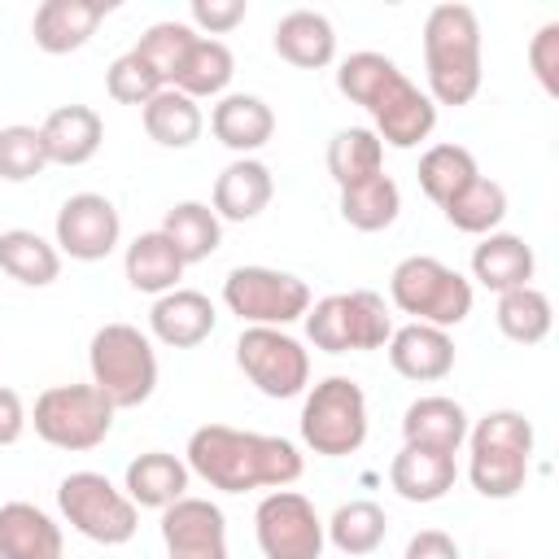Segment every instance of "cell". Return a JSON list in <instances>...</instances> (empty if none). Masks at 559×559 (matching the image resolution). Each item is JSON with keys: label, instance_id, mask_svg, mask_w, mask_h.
Instances as JSON below:
<instances>
[{"label": "cell", "instance_id": "obj_32", "mask_svg": "<svg viewBox=\"0 0 559 559\" xmlns=\"http://www.w3.org/2000/svg\"><path fill=\"white\" fill-rule=\"evenodd\" d=\"M397 214H402V192L384 170L341 188V218L354 231H384L397 223Z\"/></svg>", "mask_w": 559, "mask_h": 559}, {"label": "cell", "instance_id": "obj_45", "mask_svg": "<svg viewBox=\"0 0 559 559\" xmlns=\"http://www.w3.org/2000/svg\"><path fill=\"white\" fill-rule=\"evenodd\" d=\"M402 559H463L459 555V542L441 528H419L411 542H406V555Z\"/></svg>", "mask_w": 559, "mask_h": 559}, {"label": "cell", "instance_id": "obj_17", "mask_svg": "<svg viewBox=\"0 0 559 559\" xmlns=\"http://www.w3.org/2000/svg\"><path fill=\"white\" fill-rule=\"evenodd\" d=\"M214 323H218V310H214V301H210L205 293H197V288H170V293H162V297L153 301V310H148V332H153V341H162V345H170V349H192V345H201V341L214 332Z\"/></svg>", "mask_w": 559, "mask_h": 559}, {"label": "cell", "instance_id": "obj_43", "mask_svg": "<svg viewBox=\"0 0 559 559\" xmlns=\"http://www.w3.org/2000/svg\"><path fill=\"white\" fill-rule=\"evenodd\" d=\"M528 70L546 96H559V22H542L528 39Z\"/></svg>", "mask_w": 559, "mask_h": 559}, {"label": "cell", "instance_id": "obj_10", "mask_svg": "<svg viewBox=\"0 0 559 559\" xmlns=\"http://www.w3.org/2000/svg\"><path fill=\"white\" fill-rule=\"evenodd\" d=\"M223 306L245 328H288L306 319L310 288L293 271L275 266H231L223 280Z\"/></svg>", "mask_w": 559, "mask_h": 559}, {"label": "cell", "instance_id": "obj_19", "mask_svg": "<svg viewBox=\"0 0 559 559\" xmlns=\"http://www.w3.org/2000/svg\"><path fill=\"white\" fill-rule=\"evenodd\" d=\"M271 197H275L271 166L258 162V157H236L218 170L210 210L218 214V223H249L271 205Z\"/></svg>", "mask_w": 559, "mask_h": 559}, {"label": "cell", "instance_id": "obj_41", "mask_svg": "<svg viewBox=\"0 0 559 559\" xmlns=\"http://www.w3.org/2000/svg\"><path fill=\"white\" fill-rule=\"evenodd\" d=\"M166 83L153 74V66L131 48V52H122V57H114L109 61V70H105V92L118 100V105H148L157 92H162Z\"/></svg>", "mask_w": 559, "mask_h": 559}, {"label": "cell", "instance_id": "obj_15", "mask_svg": "<svg viewBox=\"0 0 559 559\" xmlns=\"http://www.w3.org/2000/svg\"><path fill=\"white\" fill-rule=\"evenodd\" d=\"M109 13H114L109 0H44L31 17L35 48H44L48 57L79 52Z\"/></svg>", "mask_w": 559, "mask_h": 559}, {"label": "cell", "instance_id": "obj_24", "mask_svg": "<svg viewBox=\"0 0 559 559\" xmlns=\"http://www.w3.org/2000/svg\"><path fill=\"white\" fill-rule=\"evenodd\" d=\"M0 559H66L61 528L35 502L0 507Z\"/></svg>", "mask_w": 559, "mask_h": 559}, {"label": "cell", "instance_id": "obj_35", "mask_svg": "<svg viewBox=\"0 0 559 559\" xmlns=\"http://www.w3.org/2000/svg\"><path fill=\"white\" fill-rule=\"evenodd\" d=\"M380 170H384V144L376 140L371 127H341L328 140V175L336 188H349Z\"/></svg>", "mask_w": 559, "mask_h": 559}, {"label": "cell", "instance_id": "obj_13", "mask_svg": "<svg viewBox=\"0 0 559 559\" xmlns=\"http://www.w3.org/2000/svg\"><path fill=\"white\" fill-rule=\"evenodd\" d=\"M57 253H70L74 262H100L118 249L122 240V218H118V205L100 192H74L61 201L57 210Z\"/></svg>", "mask_w": 559, "mask_h": 559}, {"label": "cell", "instance_id": "obj_18", "mask_svg": "<svg viewBox=\"0 0 559 559\" xmlns=\"http://www.w3.org/2000/svg\"><path fill=\"white\" fill-rule=\"evenodd\" d=\"M210 131L223 148L240 153V157H253L262 144H271L275 135V114L262 96L253 92H227L218 96V105L210 109Z\"/></svg>", "mask_w": 559, "mask_h": 559}, {"label": "cell", "instance_id": "obj_12", "mask_svg": "<svg viewBox=\"0 0 559 559\" xmlns=\"http://www.w3.org/2000/svg\"><path fill=\"white\" fill-rule=\"evenodd\" d=\"M253 533L266 559H319L328 542L314 502L297 489H271L253 511Z\"/></svg>", "mask_w": 559, "mask_h": 559}, {"label": "cell", "instance_id": "obj_22", "mask_svg": "<svg viewBox=\"0 0 559 559\" xmlns=\"http://www.w3.org/2000/svg\"><path fill=\"white\" fill-rule=\"evenodd\" d=\"M467 428H472L467 411H463L454 397H441V393L415 397V402L402 411V437H406V445L459 454V445L467 441Z\"/></svg>", "mask_w": 559, "mask_h": 559}, {"label": "cell", "instance_id": "obj_46", "mask_svg": "<svg viewBox=\"0 0 559 559\" xmlns=\"http://www.w3.org/2000/svg\"><path fill=\"white\" fill-rule=\"evenodd\" d=\"M26 424H31V415H26V406H22V393L9 389V384H0V445L22 441Z\"/></svg>", "mask_w": 559, "mask_h": 559}, {"label": "cell", "instance_id": "obj_30", "mask_svg": "<svg viewBox=\"0 0 559 559\" xmlns=\"http://www.w3.org/2000/svg\"><path fill=\"white\" fill-rule=\"evenodd\" d=\"M236 74V57L223 39H205L197 35V44L188 48L179 74H175V92L192 96V100H205V96H227V83Z\"/></svg>", "mask_w": 559, "mask_h": 559}, {"label": "cell", "instance_id": "obj_47", "mask_svg": "<svg viewBox=\"0 0 559 559\" xmlns=\"http://www.w3.org/2000/svg\"><path fill=\"white\" fill-rule=\"evenodd\" d=\"M166 559H183V555H166Z\"/></svg>", "mask_w": 559, "mask_h": 559}, {"label": "cell", "instance_id": "obj_6", "mask_svg": "<svg viewBox=\"0 0 559 559\" xmlns=\"http://www.w3.org/2000/svg\"><path fill=\"white\" fill-rule=\"evenodd\" d=\"M389 301L411 314V323H432L450 332L472 314V280L441 258L411 253L389 275Z\"/></svg>", "mask_w": 559, "mask_h": 559}, {"label": "cell", "instance_id": "obj_25", "mask_svg": "<svg viewBox=\"0 0 559 559\" xmlns=\"http://www.w3.org/2000/svg\"><path fill=\"white\" fill-rule=\"evenodd\" d=\"M275 52L297 70H323L336 57V31L319 9H293L271 31Z\"/></svg>", "mask_w": 559, "mask_h": 559}, {"label": "cell", "instance_id": "obj_20", "mask_svg": "<svg viewBox=\"0 0 559 559\" xmlns=\"http://www.w3.org/2000/svg\"><path fill=\"white\" fill-rule=\"evenodd\" d=\"M39 135H44V153H48V166H83L100 153V140H105V122L92 105H57L44 122H39Z\"/></svg>", "mask_w": 559, "mask_h": 559}, {"label": "cell", "instance_id": "obj_27", "mask_svg": "<svg viewBox=\"0 0 559 559\" xmlns=\"http://www.w3.org/2000/svg\"><path fill=\"white\" fill-rule=\"evenodd\" d=\"M183 266H188V262L179 258V249H175L162 231H140V236L127 245V253H122L127 284H131L135 293H148V297H162V293L179 288Z\"/></svg>", "mask_w": 559, "mask_h": 559}, {"label": "cell", "instance_id": "obj_23", "mask_svg": "<svg viewBox=\"0 0 559 559\" xmlns=\"http://www.w3.org/2000/svg\"><path fill=\"white\" fill-rule=\"evenodd\" d=\"M459 480L454 454L424 450V445H402L389 463V485L406 502H441Z\"/></svg>", "mask_w": 559, "mask_h": 559}, {"label": "cell", "instance_id": "obj_8", "mask_svg": "<svg viewBox=\"0 0 559 559\" xmlns=\"http://www.w3.org/2000/svg\"><path fill=\"white\" fill-rule=\"evenodd\" d=\"M301 441L323 459H345L367 441V393L349 376H328L306 393Z\"/></svg>", "mask_w": 559, "mask_h": 559}, {"label": "cell", "instance_id": "obj_11", "mask_svg": "<svg viewBox=\"0 0 559 559\" xmlns=\"http://www.w3.org/2000/svg\"><path fill=\"white\" fill-rule=\"evenodd\" d=\"M236 367L262 397H297L310 384V354L284 328H245L236 341Z\"/></svg>", "mask_w": 559, "mask_h": 559}, {"label": "cell", "instance_id": "obj_3", "mask_svg": "<svg viewBox=\"0 0 559 559\" xmlns=\"http://www.w3.org/2000/svg\"><path fill=\"white\" fill-rule=\"evenodd\" d=\"M424 70L432 105H467L480 92V17L472 4H432L424 17Z\"/></svg>", "mask_w": 559, "mask_h": 559}, {"label": "cell", "instance_id": "obj_34", "mask_svg": "<svg viewBox=\"0 0 559 559\" xmlns=\"http://www.w3.org/2000/svg\"><path fill=\"white\" fill-rule=\"evenodd\" d=\"M498 332L515 345H542L550 336V323H555V306L542 288L524 284V288H511V293H498Z\"/></svg>", "mask_w": 559, "mask_h": 559}, {"label": "cell", "instance_id": "obj_29", "mask_svg": "<svg viewBox=\"0 0 559 559\" xmlns=\"http://www.w3.org/2000/svg\"><path fill=\"white\" fill-rule=\"evenodd\" d=\"M140 118H144L148 140L162 144V148H188V144L201 140V127H205L201 105H197L192 96L175 92V87H162V92L140 109Z\"/></svg>", "mask_w": 559, "mask_h": 559}, {"label": "cell", "instance_id": "obj_33", "mask_svg": "<svg viewBox=\"0 0 559 559\" xmlns=\"http://www.w3.org/2000/svg\"><path fill=\"white\" fill-rule=\"evenodd\" d=\"M323 533H328V542H332L341 555L358 559V555L380 550V542H384V533H389V515H384L380 502L354 498V502H341V507L332 511V520L323 524Z\"/></svg>", "mask_w": 559, "mask_h": 559}, {"label": "cell", "instance_id": "obj_48", "mask_svg": "<svg viewBox=\"0 0 559 559\" xmlns=\"http://www.w3.org/2000/svg\"><path fill=\"white\" fill-rule=\"evenodd\" d=\"M489 559H502V555H489Z\"/></svg>", "mask_w": 559, "mask_h": 559}, {"label": "cell", "instance_id": "obj_26", "mask_svg": "<svg viewBox=\"0 0 559 559\" xmlns=\"http://www.w3.org/2000/svg\"><path fill=\"white\" fill-rule=\"evenodd\" d=\"M188 463L179 454H166V450H148L140 459L127 463V480H122V493L135 502V507H153V511H166L170 502H179L188 493Z\"/></svg>", "mask_w": 559, "mask_h": 559}, {"label": "cell", "instance_id": "obj_16", "mask_svg": "<svg viewBox=\"0 0 559 559\" xmlns=\"http://www.w3.org/2000/svg\"><path fill=\"white\" fill-rule=\"evenodd\" d=\"M384 349H389V367L415 384H432L454 371V341L445 328H432V323L393 328Z\"/></svg>", "mask_w": 559, "mask_h": 559}, {"label": "cell", "instance_id": "obj_28", "mask_svg": "<svg viewBox=\"0 0 559 559\" xmlns=\"http://www.w3.org/2000/svg\"><path fill=\"white\" fill-rule=\"evenodd\" d=\"M0 271L26 288H48L61 275V253L39 231L9 227V231H0Z\"/></svg>", "mask_w": 559, "mask_h": 559}, {"label": "cell", "instance_id": "obj_21", "mask_svg": "<svg viewBox=\"0 0 559 559\" xmlns=\"http://www.w3.org/2000/svg\"><path fill=\"white\" fill-rule=\"evenodd\" d=\"M533 271H537L533 245H524V236H515V231H489L472 249V280L485 284L489 293L524 288V284H533Z\"/></svg>", "mask_w": 559, "mask_h": 559}, {"label": "cell", "instance_id": "obj_37", "mask_svg": "<svg viewBox=\"0 0 559 559\" xmlns=\"http://www.w3.org/2000/svg\"><path fill=\"white\" fill-rule=\"evenodd\" d=\"M476 175H480V166H476L472 148H463V144H432L419 157V188L432 205L454 201Z\"/></svg>", "mask_w": 559, "mask_h": 559}, {"label": "cell", "instance_id": "obj_4", "mask_svg": "<svg viewBox=\"0 0 559 559\" xmlns=\"http://www.w3.org/2000/svg\"><path fill=\"white\" fill-rule=\"evenodd\" d=\"M533 424L524 411H489L467 428V480L480 498L507 502L524 489L528 480V459H533Z\"/></svg>", "mask_w": 559, "mask_h": 559}, {"label": "cell", "instance_id": "obj_2", "mask_svg": "<svg viewBox=\"0 0 559 559\" xmlns=\"http://www.w3.org/2000/svg\"><path fill=\"white\" fill-rule=\"evenodd\" d=\"M336 92L371 114V131L389 148H415L437 127V105L428 92H419L393 57L384 52H349L336 66Z\"/></svg>", "mask_w": 559, "mask_h": 559}, {"label": "cell", "instance_id": "obj_39", "mask_svg": "<svg viewBox=\"0 0 559 559\" xmlns=\"http://www.w3.org/2000/svg\"><path fill=\"white\" fill-rule=\"evenodd\" d=\"M345 314H349V349H384L393 336V314L389 301L371 288L345 293Z\"/></svg>", "mask_w": 559, "mask_h": 559}, {"label": "cell", "instance_id": "obj_40", "mask_svg": "<svg viewBox=\"0 0 559 559\" xmlns=\"http://www.w3.org/2000/svg\"><path fill=\"white\" fill-rule=\"evenodd\" d=\"M44 166H48V153H44L39 127H26V122L0 127V179L4 183H26L44 175Z\"/></svg>", "mask_w": 559, "mask_h": 559}, {"label": "cell", "instance_id": "obj_44", "mask_svg": "<svg viewBox=\"0 0 559 559\" xmlns=\"http://www.w3.org/2000/svg\"><path fill=\"white\" fill-rule=\"evenodd\" d=\"M245 13H249V4L245 0H192L188 4V26L197 31V35H205V39H214V35H227V31H236L240 22H245Z\"/></svg>", "mask_w": 559, "mask_h": 559}, {"label": "cell", "instance_id": "obj_9", "mask_svg": "<svg viewBox=\"0 0 559 559\" xmlns=\"http://www.w3.org/2000/svg\"><path fill=\"white\" fill-rule=\"evenodd\" d=\"M57 507L66 524L96 546H127L140 528V507L105 472H70L57 485Z\"/></svg>", "mask_w": 559, "mask_h": 559}, {"label": "cell", "instance_id": "obj_36", "mask_svg": "<svg viewBox=\"0 0 559 559\" xmlns=\"http://www.w3.org/2000/svg\"><path fill=\"white\" fill-rule=\"evenodd\" d=\"M441 214H445V223H450L454 231L489 236V231H498V223L507 218V188H502L498 179L476 175L454 201L441 205Z\"/></svg>", "mask_w": 559, "mask_h": 559}, {"label": "cell", "instance_id": "obj_7", "mask_svg": "<svg viewBox=\"0 0 559 559\" xmlns=\"http://www.w3.org/2000/svg\"><path fill=\"white\" fill-rule=\"evenodd\" d=\"M114 402L87 380V384H52L35 397L31 424L35 437L52 450H96L114 428Z\"/></svg>", "mask_w": 559, "mask_h": 559}, {"label": "cell", "instance_id": "obj_1", "mask_svg": "<svg viewBox=\"0 0 559 559\" xmlns=\"http://www.w3.org/2000/svg\"><path fill=\"white\" fill-rule=\"evenodd\" d=\"M183 463L210 489L249 493V489H288L301 476V450L288 437L245 432L231 424H201L188 437Z\"/></svg>", "mask_w": 559, "mask_h": 559}, {"label": "cell", "instance_id": "obj_31", "mask_svg": "<svg viewBox=\"0 0 559 559\" xmlns=\"http://www.w3.org/2000/svg\"><path fill=\"white\" fill-rule=\"evenodd\" d=\"M157 231L179 249V258L188 266L192 262H205L223 245V223H218V214L205 201H179V205H170Z\"/></svg>", "mask_w": 559, "mask_h": 559}, {"label": "cell", "instance_id": "obj_14", "mask_svg": "<svg viewBox=\"0 0 559 559\" xmlns=\"http://www.w3.org/2000/svg\"><path fill=\"white\" fill-rule=\"evenodd\" d=\"M162 542H166V555L227 559V520L210 498L183 493L162 511Z\"/></svg>", "mask_w": 559, "mask_h": 559}, {"label": "cell", "instance_id": "obj_38", "mask_svg": "<svg viewBox=\"0 0 559 559\" xmlns=\"http://www.w3.org/2000/svg\"><path fill=\"white\" fill-rule=\"evenodd\" d=\"M192 44H197V31H192L188 22H153V26L140 35L135 52H140V57L153 66V74H157V79L170 87Z\"/></svg>", "mask_w": 559, "mask_h": 559}, {"label": "cell", "instance_id": "obj_42", "mask_svg": "<svg viewBox=\"0 0 559 559\" xmlns=\"http://www.w3.org/2000/svg\"><path fill=\"white\" fill-rule=\"evenodd\" d=\"M306 336L323 354H349V314H345V293H328L310 301L306 310Z\"/></svg>", "mask_w": 559, "mask_h": 559}, {"label": "cell", "instance_id": "obj_5", "mask_svg": "<svg viewBox=\"0 0 559 559\" xmlns=\"http://www.w3.org/2000/svg\"><path fill=\"white\" fill-rule=\"evenodd\" d=\"M92 384L114 402V411L144 406L157 389V354L153 341L135 323H105L87 345Z\"/></svg>", "mask_w": 559, "mask_h": 559}]
</instances>
